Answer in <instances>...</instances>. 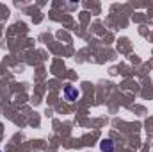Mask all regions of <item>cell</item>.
I'll return each instance as SVG.
<instances>
[{
	"mask_svg": "<svg viewBox=\"0 0 153 152\" xmlns=\"http://www.w3.org/2000/svg\"><path fill=\"white\" fill-rule=\"evenodd\" d=\"M78 97H80V91L76 90L75 86H66V88H64V99H66L68 102H75Z\"/></svg>",
	"mask_w": 153,
	"mask_h": 152,
	"instance_id": "cell-1",
	"label": "cell"
},
{
	"mask_svg": "<svg viewBox=\"0 0 153 152\" xmlns=\"http://www.w3.org/2000/svg\"><path fill=\"white\" fill-rule=\"evenodd\" d=\"M100 149H102V152H114V143H112V140H102Z\"/></svg>",
	"mask_w": 153,
	"mask_h": 152,
	"instance_id": "cell-2",
	"label": "cell"
}]
</instances>
